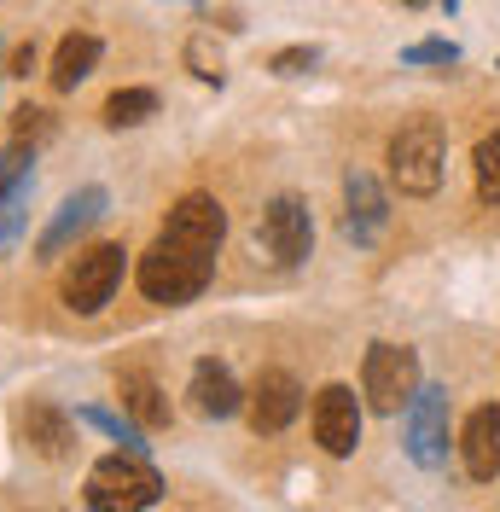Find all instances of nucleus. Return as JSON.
Segmentation results:
<instances>
[{"label":"nucleus","mask_w":500,"mask_h":512,"mask_svg":"<svg viewBox=\"0 0 500 512\" xmlns=\"http://www.w3.org/2000/svg\"><path fill=\"white\" fill-rule=\"evenodd\" d=\"M210 274H216V251L181 245L169 233H157V245L140 256V291L152 303H192L198 291L210 286Z\"/></svg>","instance_id":"obj_1"},{"label":"nucleus","mask_w":500,"mask_h":512,"mask_svg":"<svg viewBox=\"0 0 500 512\" xmlns=\"http://www.w3.org/2000/svg\"><path fill=\"white\" fill-rule=\"evenodd\" d=\"M82 501L94 512H140V507H157L163 501V478H157L134 448L128 454H105L94 472H88Z\"/></svg>","instance_id":"obj_2"},{"label":"nucleus","mask_w":500,"mask_h":512,"mask_svg":"<svg viewBox=\"0 0 500 512\" xmlns=\"http://www.w3.org/2000/svg\"><path fill=\"white\" fill-rule=\"evenodd\" d=\"M442 163H448V146H442L437 123H407L396 140H390V181L407 192V198H431L442 187Z\"/></svg>","instance_id":"obj_3"},{"label":"nucleus","mask_w":500,"mask_h":512,"mask_svg":"<svg viewBox=\"0 0 500 512\" xmlns=\"http://www.w3.org/2000/svg\"><path fill=\"white\" fill-rule=\"evenodd\" d=\"M419 355L407 344H373L367 361H361V390L373 402V414H407L413 390H419Z\"/></svg>","instance_id":"obj_4"},{"label":"nucleus","mask_w":500,"mask_h":512,"mask_svg":"<svg viewBox=\"0 0 500 512\" xmlns=\"http://www.w3.org/2000/svg\"><path fill=\"white\" fill-rule=\"evenodd\" d=\"M123 245H94V251H82L70 262V274H64V309H76V315H99L117 286H123Z\"/></svg>","instance_id":"obj_5"},{"label":"nucleus","mask_w":500,"mask_h":512,"mask_svg":"<svg viewBox=\"0 0 500 512\" xmlns=\"http://www.w3.org/2000/svg\"><path fill=\"white\" fill-rule=\"evenodd\" d=\"M256 245L274 256L280 268H297L314 245V222H309V210H303V198H274L262 210V222H256Z\"/></svg>","instance_id":"obj_6"},{"label":"nucleus","mask_w":500,"mask_h":512,"mask_svg":"<svg viewBox=\"0 0 500 512\" xmlns=\"http://www.w3.org/2000/svg\"><path fill=\"white\" fill-rule=\"evenodd\" d=\"M407 454L419 466H442L448 460V390L442 384H419L407 402Z\"/></svg>","instance_id":"obj_7"},{"label":"nucleus","mask_w":500,"mask_h":512,"mask_svg":"<svg viewBox=\"0 0 500 512\" xmlns=\"http://www.w3.org/2000/svg\"><path fill=\"white\" fill-rule=\"evenodd\" d=\"M314 443L326 448L332 460H344V454L361 448V402H355L349 384H326L314 396Z\"/></svg>","instance_id":"obj_8"},{"label":"nucleus","mask_w":500,"mask_h":512,"mask_svg":"<svg viewBox=\"0 0 500 512\" xmlns=\"http://www.w3.org/2000/svg\"><path fill=\"white\" fill-rule=\"evenodd\" d=\"M297 408H303V384L291 379L285 367H262L256 384H250V431L274 437V431H285L297 419Z\"/></svg>","instance_id":"obj_9"},{"label":"nucleus","mask_w":500,"mask_h":512,"mask_svg":"<svg viewBox=\"0 0 500 512\" xmlns=\"http://www.w3.org/2000/svg\"><path fill=\"white\" fill-rule=\"evenodd\" d=\"M390 222V198L367 169H349L344 175V239H355L361 251H373L378 233Z\"/></svg>","instance_id":"obj_10"},{"label":"nucleus","mask_w":500,"mask_h":512,"mask_svg":"<svg viewBox=\"0 0 500 512\" xmlns=\"http://www.w3.org/2000/svg\"><path fill=\"white\" fill-rule=\"evenodd\" d=\"M163 233H169V239H181V245H198V251H221L227 210H221V198H210V192H187V198L169 210Z\"/></svg>","instance_id":"obj_11"},{"label":"nucleus","mask_w":500,"mask_h":512,"mask_svg":"<svg viewBox=\"0 0 500 512\" xmlns=\"http://www.w3.org/2000/svg\"><path fill=\"white\" fill-rule=\"evenodd\" d=\"M99 216H105V187H82L76 198H64L59 216L47 222V233L35 239V256H41V262H53V256H59L64 245L76 239V233H88V227H94Z\"/></svg>","instance_id":"obj_12"},{"label":"nucleus","mask_w":500,"mask_h":512,"mask_svg":"<svg viewBox=\"0 0 500 512\" xmlns=\"http://www.w3.org/2000/svg\"><path fill=\"white\" fill-rule=\"evenodd\" d=\"M460 460L477 483L500 478V408H471L460 425Z\"/></svg>","instance_id":"obj_13"},{"label":"nucleus","mask_w":500,"mask_h":512,"mask_svg":"<svg viewBox=\"0 0 500 512\" xmlns=\"http://www.w3.org/2000/svg\"><path fill=\"white\" fill-rule=\"evenodd\" d=\"M192 408H198L204 419H233L239 408H245V390H239V379H233L221 361L204 355V361L192 367Z\"/></svg>","instance_id":"obj_14"},{"label":"nucleus","mask_w":500,"mask_h":512,"mask_svg":"<svg viewBox=\"0 0 500 512\" xmlns=\"http://www.w3.org/2000/svg\"><path fill=\"white\" fill-rule=\"evenodd\" d=\"M117 396H123L128 419H140L146 431H163V425H169V402H163V390H157V379H152V373L128 367L123 379H117Z\"/></svg>","instance_id":"obj_15"},{"label":"nucleus","mask_w":500,"mask_h":512,"mask_svg":"<svg viewBox=\"0 0 500 512\" xmlns=\"http://www.w3.org/2000/svg\"><path fill=\"white\" fill-rule=\"evenodd\" d=\"M24 437H30L35 454H47V460H64L70 443H76V425L53 408V402H35L30 414H24Z\"/></svg>","instance_id":"obj_16"},{"label":"nucleus","mask_w":500,"mask_h":512,"mask_svg":"<svg viewBox=\"0 0 500 512\" xmlns=\"http://www.w3.org/2000/svg\"><path fill=\"white\" fill-rule=\"evenodd\" d=\"M99 64V35H64L59 53H53V88L70 94L76 82H88Z\"/></svg>","instance_id":"obj_17"},{"label":"nucleus","mask_w":500,"mask_h":512,"mask_svg":"<svg viewBox=\"0 0 500 512\" xmlns=\"http://www.w3.org/2000/svg\"><path fill=\"white\" fill-rule=\"evenodd\" d=\"M152 111H157L152 88H117V94L105 99V123L111 128H134V123H146Z\"/></svg>","instance_id":"obj_18"},{"label":"nucleus","mask_w":500,"mask_h":512,"mask_svg":"<svg viewBox=\"0 0 500 512\" xmlns=\"http://www.w3.org/2000/svg\"><path fill=\"white\" fill-rule=\"evenodd\" d=\"M30 163H35V146H24V140H12V146L0 152V204H6V198H18L24 175H30Z\"/></svg>","instance_id":"obj_19"},{"label":"nucleus","mask_w":500,"mask_h":512,"mask_svg":"<svg viewBox=\"0 0 500 512\" xmlns=\"http://www.w3.org/2000/svg\"><path fill=\"white\" fill-rule=\"evenodd\" d=\"M477 198L483 204H500V128L477 146Z\"/></svg>","instance_id":"obj_20"},{"label":"nucleus","mask_w":500,"mask_h":512,"mask_svg":"<svg viewBox=\"0 0 500 512\" xmlns=\"http://www.w3.org/2000/svg\"><path fill=\"white\" fill-rule=\"evenodd\" d=\"M82 425H94V431H105V437H117V443L123 448H134V454H140V431H146V425H140V419H117V414H105V408H82Z\"/></svg>","instance_id":"obj_21"},{"label":"nucleus","mask_w":500,"mask_h":512,"mask_svg":"<svg viewBox=\"0 0 500 512\" xmlns=\"http://www.w3.org/2000/svg\"><path fill=\"white\" fill-rule=\"evenodd\" d=\"M12 140H24V146L53 140V117H47V111H35V105H24V111H18V123H12Z\"/></svg>","instance_id":"obj_22"},{"label":"nucleus","mask_w":500,"mask_h":512,"mask_svg":"<svg viewBox=\"0 0 500 512\" xmlns=\"http://www.w3.org/2000/svg\"><path fill=\"white\" fill-rule=\"evenodd\" d=\"M402 59L407 64H460V47H448V41H419V47H407Z\"/></svg>","instance_id":"obj_23"},{"label":"nucleus","mask_w":500,"mask_h":512,"mask_svg":"<svg viewBox=\"0 0 500 512\" xmlns=\"http://www.w3.org/2000/svg\"><path fill=\"white\" fill-rule=\"evenodd\" d=\"M303 70H314V47H285V53H274V76H303Z\"/></svg>","instance_id":"obj_24"},{"label":"nucleus","mask_w":500,"mask_h":512,"mask_svg":"<svg viewBox=\"0 0 500 512\" xmlns=\"http://www.w3.org/2000/svg\"><path fill=\"white\" fill-rule=\"evenodd\" d=\"M18 204H24V198H6V204H0V251H6V245L18 239V227H24V210H18Z\"/></svg>","instance_id":"obj_25"},{"label":"nucleus","mask_w":500,"mask_h":512,"mask_svg":"<svg viewBox=\"0 0 500 512\" xmlns=\"http://www.w3.org/2000/svg\"><path fill=\"white\" fill-rule=\"evenodd\" d=\"M30 70H35V47L24 41V47L12 53V70H6V76H30Z\"/></svg>","instance_id":"obj_26"},{"label":"nucleus","mask_w":500,"mask_h":512,"mask_svg":"<svg viewBox=\"0 0 500 512\" xmlns=\"http://www.w3.org/2000/svg\"><path fill=\"white\" fill-rule=\"evenodd\" d=\"M442 6H448V12H460V0H442Z\"/></svg>","instance_id":"obj_27"},{"label":"nucleus","mask_w":500,"mask_h":512,"mask_svg":"<svg viewBox=\"0 0 500 512\" xmlns=\"http://www.w3.org/2000/svg\"><path fill=\"white\" fill-rule=\"evenodd\" d=\"M402 6H425V0H402Z\"/></svg>","instance_id":"obj_28"},{"label":"nucleus","mask_w":500,"mask_h":512,"mask_svg":"<svg viewBox=\"0 0 500 512\" xmlns=\"http://www.w3.org/2000/svg\"><path fill=\"white\" fill-rule=\"evenodd\" d=\"M0 53H6V47H0Z\"/></svg>","instance_id":"obj_29"}]
</instances>
